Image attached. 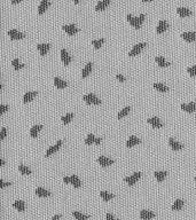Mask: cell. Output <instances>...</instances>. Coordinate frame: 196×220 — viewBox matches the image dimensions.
<instances>
[{
	"mask_svg": "<svg viewBox=\"0 0 196 220\" xmlns=\"http://www.w3.org/2000/svg\"><path fill=\"white\" fill-rule=\"evenodd\" d=\"M187 72L189 73L192 77H196V65H193V67H189L187 69Z\"/></svg>",
	"mask_w": 196,
	"mask_h": 220,
	"instance_id": "cell-40",
	"label": "cell"
},
{
	"mask_svg": "<svg viewBox=\"0 0 196 220\" xmlns=\"http://www.w3.org/2000/svg\"><path fill=\"white\" fill-rule=\"evenodd\" d=\"M105 43V39H98V40H92V45L94 46V48L95 49H99L101 46H102V44Z\"/></svg>",
	"mask_w": 196,
	"mask_h": 220,
	"instance_id": "cell-38",
	"label": "cell"
},
{
	"mask_svg": "<svg viewBox=\"0 0 196 220\" xmlns=\"http://www.w3.org/2000/svg\"><path fill=\"white\" fill-rule=\"evenodd\" d=\"M100 196H101V198H102L105 202H108L114 198V194H110V193H108V192H101V193H100Z\"/></svg>",
	"mask_w": 196,
	"mask_h": 220,
	"instance_id": "cell-33",
	"label": "cell"
},
{
	"mask_svg": "<svg viewBox=\"0 0 196 220\" xmlns=\"http://www.w3.org/2000/svg\"><path fill=\"white\" fill-rule=\"evenodd\" d=\"M54 85H55V87H56V88H59V90H63V88H65V87L68 86V83L64 82V80H62L61 78L55 77L54 78Z\"/></svg>",
	"mask_w": 196,
	"mask_h": 220,
	"instance_id": "cell-22",
	"label": "cell"
},
{
	"mask_svg": "<svg viewBox=\"0 0 196 220\" xmlns=\"http://www.w3.org/2000/svg\"><path fill=\"white\" fill-rule=\"evenodd\" d=\"M92 68H93V63L92 62H88L87 64L84 67V69H83V73H82V77L83 78H86L88 77V75L92 72Z\"/></svg>",
	"mask_w": 196,
	"mask_h": 220,
	"instance_id": "cell-25",
	"label": "cell"
},
{
	"mask_svg": "<svg viewBox=\"0 0 196 220\" xmlns=\"http://www.w3.org/2000/svg\"><path fill=\"white\" fill-rule=\"evenodd\" d=\"M130 110H131L130 107H125L124 109H122L119 112H118L117 118L118 119H122V118H124L125 116H127V115H129V112H130Z\"/></svg>",
	"mask_w": 196,
	"mask_h": 220,
	"instance_id": "cell-34",
	"label": "cell"
},
{
	"mask_svg": "<svg viewBox=\"0 0 196 220\" xmlns=\"http://www.w3.org/2000/svg\"><path fill=\"white\" fill-rule=\"evenodd\" d=\"M49 5H51L49 0H41V2H40L39 6H38V14L43 15L46 12V9H48Z\"/></svg>",
	"mask_w": 196,
	"mask_h": 220,
	"instance_id": "cell-11",
	"label": "cell"
},
{
	"mask_svg": "<svg viewBox=\"0 0 196 220\" xmlns=\"http://www.w3.org/2000/svg\"><path fill=\"white\" fill-rule=\"evenodd\" d=\"M141 178V173L140 172H135L134 174H132L131 177H126L124 178V181L127 182L129 183V186H133V185H135L137 181Z\"/></svg>",
	"mask_w": 196,
	"mask_h": 220,
	"instance_id": "cell-4",
	"label": "cell"
},
{
	"mask_svg": "<svg viewBox=\"0 0 196 220\" xmlns=\"http://www.w3.org/2000/svg\"><path fill=\"white\" fill-rule=\"evenodd\" d=\"M49 48H51L49 44H38L37 45V49L39 51L41 56H45L46 54L48 53V51H49Z\"/></svg>",
	"mask_w": 196,
	"mask_h": 220,
	"instance_id": "cell-16",
	"label": "cell"
},
{
	"mask_svg": "<svg viewBox=\"0 0 196 220\" xmlns=\"http://www.w3.org/2000/svg\"><path fill=\"white\" fill-rule=\"evenodd\" d=\"M61 218V214H56V216H54L52 218V220H59Z\"/></svg>",
	"mask_w": 196,
	"mask_h": 220,
	"instance_id": "cell-47",
	"label": "cell"
},
{
	"mask_svg": "<svg viewBox=\"0 0 196 220\" xmlns=\"http://www.w3.org/2000/svg\"><path fill=\"white\" fill-rule=\"evenodd\" d=\"M101 141H102V139H101V138H97V140H95V144H100Z\"/></svg>",
	"mask_w": 196,
	"mask_h": 220,
	"instance_id": "cell-48",
	"label": "cell"
},
{
	"mask_svg": "<svg viewBox=\"0 0 196 220\" xmlns=\"http://www.w3.org/2000/svg\"><path fill=\"white\" fill-rule=\"evenodd\" d=\"M21 1H22V0H12V4H13V5H16V4H19Z\"/></svg>",
	"mask_w": 196,
	"mask_h": 220,
	"instance_id": "cell-49",
	"label": "cell"
},
{
	"mask_svg": "<svg viewBox=\"0 0 196 220\" xmlns=\"http://www.w3.org/2000/svg\"><path fill=\"white\" fill-rule=\"evenodd\" d=\"M144 2H151V1H154V0H142Z\"/></svg>",
	"mask_w": 196,
	"mask_h": 220,
	"instance_id": "cell-51",
	"label": "cell"
},
{
	"mask_svg": "<svg viewBox=\"0 0 196 220\" xmlns=\"http://www.w3.org/2000/svg\"><path fill=\"white\" fill-rule=\"evenodd\" d=\"M7 110H9V106H7V104H0V115H4Z\"/></svg>",
	"mask_w": 196,
	"mask_h": 220,
	"instance_id": "cell-41",
	"label": "cell"
},
{
	"mask_svg": "<svg viewBox=\"0 0 196 220\" xmlns=\"http://www.w3.org/2000/svg\"><path fill=\"white\" fill-rule=\"evenodd\" d=\"M116 78H117V79L119 80V82H120V83H124V82H125V77L123 76V75H120V73L116 75Z\"/></svg>",
	"mask_w": 196,
	"mask_h": 220,
	"instance_id": "cell-44",
	"label": "cell"
},
{
	"mask_svg": "<svg viewBox=\"0 0 196 220\" xmlns=\"http://www.w3.org/2000/svg\"><path fill=\"white\" fill-rule=\"evenodd\" d=\"M156 214L154 213L153 211H148V210H142L140 212V218L142 220H150L153 218H155Z\"/></svg>",
	"mask_w": 196,
	"mask_h": 220,
	"instance_id": "cell-13",
	"label": "cell"
},
{
	"mask_svg": "<svg viewBox=\"0 0 196 220\" xmlns=\"http://www.w3.org/2000/svg\"><path fill=\"white\" fill-rule=\"evenodd\" d=\"M168 28H169L168 22H165V21H159V22H158V25H157V28H156V33L161 34V33L165 32Z\"/></svg>",
	"mask_w": 196,
	"mask_h": 220,
	"instance_id": "cell-19",
	"label": "cell"
},
{
	"mask_svg": "<svg viewBox=\"0 0 196 220\" xmlns=\"http://www.w3.org/2000/svg\"><path fill=\"white\" fill-rule=\"evenodd\" d=\"M63 182L64 183H70V177H64L63 178Z\"/></svg>",
	"mask_w": 196,
	"mask_h": 220,
	"instance_id": "cell-46",
	"label": "cell"
},
{
	"mask_svg": "<svg viewBox=\"0 0 196 220\" xmlns=\"http://www.w3.org/2000/svg\"><path fill=\"white\" fill-rule=\"evenodd\" d=\"M147 123L150 124L154 129H162V127H163V123H162L161 119H158L157 117H151L149 119H147Z\"/></svg>",
	"mask_w": 196,
	"mask_h": 220,
	"instance_id": "cell-8",
	"label": "cell"
},
{
	"mask_svg": "<svg viewBox=\"0 0 196 220\" xmlns=\"http://www.w3.org/2000/svg\"><path fill=\"white\" fill-rule=\"evenodd\" d=\"M43 129V125H34L32 126V129H30V135L31 138H37V135L39 134V132Z\"/></svg>",
	"mask_w": 196,
	"mask_h": 220,
	"instance_id": "cell-28",
	"label": "cell"
},
{
	"mask_svg": "<svg viewBox=\"0 0 196 220\" xmlns=\"http://www.w3.org/2000/svg\"><path fill=\"white\" fill-rule=\"evenodd\" d=\"M154 88L158 92H162V93H165V92L169 91V88H168V86H165L164 84H161V83H154Z\"/></svg>",
	"mask_w": 196,
	"mask_h": 220,
	"instance_id": "cell-29",
	"label": "cell"
},
{
	"mask_svg": "<svg viewBox=\"0 0 196 220\" xmlns=\"http://www.w3.org/2000/svg\"><path fill=\"white\" fill-rule=\"evenodd\" d=\"M105 219H107V220H119V219H116V218H115V217H114V216H112L111 213H107V214H105Z\"/></svg>",
	"mask_w": 196,
	"mask_h": 220,
	"instance_id": "cell-45",
	"label": "cell"
},
{
	"mask_svg": "<svg viewBox=\"0 0 196 220\" xmlns=\"http://www.w3.org/2000/svg\"><path fill=\"white\" fill-rule=\"evenodd\" d=\"M72 1H73L75 4H79V0H72Z\"/></svg>",
	"mask_w": 196,
	"mask_h": 220,
	"instance_id": "cell-52",
	"label": "cell"
},
{
	"mask_svg": "<svg viewBox=\"0 0 196 220\" xmlns=\"http://www.w3.org/2000/svg\"><path fill=\"white\" fill-rule=\"evenodd\" d=\"M183 207V200H177L174 203H173V205H172V210L173 211H180Z\"/></svg>",
	"mask_w": 196,
	"mask_h": 220,
	"instance_id": "cell-31",
	"label": "cell"
},
{
	"mask_svg": "<svg viewBox=\"0 0 196 220\" xmlns=\"http://www.w3.org/2000/svg\"><path fill=\"white\" fill-rule=\"evenodd\" d=\"M155 61H156V63L158 64V67H161V68H165V67H169L170 65V63L163 56H156Z\"/></svg>",
	"mask_w": 196,
	"mask_h": 220,
	"instance_id": "cell-26",
	"label": "cell"
},
{
	"mask_svg": "<svg viewBox=\"0 0 196 220\" xmlns=\"http://www.w3.org/2000/svg\"><path fill=\"white\" fill-rule=\"evenodd\" d=\"M144 19H146V15H144V14H141L139 17H133L131 14H127V15H126V19H127V22H129V23H130L131 25L133 26L134 29H137V30H139V29L141 28Z\"/></svg>",
	"mask_w": 196,
	"mask_h": 220,
	"instance_id": "cell-1",
	"label": "cell"
},
{
	"mask_svg": "<svg viewBox=\"0 0 196 220\" xmlns=\"http://www.w3.org/2000/svg\"><path fill=\"white\" fill-rule=\"evenodd\" d=\"M169 144H170L171 149H172V150H174V151H177V150H181V149L183 148V143L176 141L173 138H170V139H169Z\"/></svg>",
	"mask_w": 196,
	"mask_h": 220,
	"instance_id": "cell-12",
	"label": "cell"
},
{
	"mask_svg": "<svg viewBox=\"0 0 196 220\" xmlns=\"http://www.w3.org/2000/svg\"><path fill=\"white\" fill-rule=\"evenodd\" d=\"M62 29H63V31H64L68 36H73V34H76V33L78 32V28H76V25H73V24L63 25L62 26Z\"/></svg>",
	"mask_w": 196,
	"mask_h": 220,
	"instance_id": "cell-7",
	"label": "cell"
},
{
	"mask_svg": "<svg viewBox=\"0 0 196 220\" xmlns=\"http://www.w3.org/2000/svg\"><path fill=\"white\" fill-rule=\"evenodd\" d=\"M61 119H62V122L64 124H69L72 119H73V114H72V112H69V114H67L65 116L62 117Z\"/></svg>",
	"mask_w": 196,
	"mask_h": 220,
	"instance_id": "cell-37",
	"label": "cell"
},
{
	"mask_svg": "<svg viewBox=\"0 0 196 220\" xmlns=\"http://www.w3.org/2000/svg\"><path fill=\"white\" fill-rule=\"evenodd\" d=\"M12 65H13L14 70H16V71H19L20 69L24 68V64H21L19 58H14L13 61H12Z\"/></svg>",
	"mask_w": 196,
	"mask_h": 220,
	"instance_id": "cell-35",
	"label": "cell"
},
{
	"mask_svg": "<svg viewBox=\"0 0 196 220\" xmlns=\"http://www.w3.org/2000/svg\"><path fill=\"white\" fill-rule=\"evenodd\" d=\"M61 146H62V140H59V141L55 143V144H54L53 147H51V148H49L48 150H47V151H46V155L45 156H46V157H49L51 155H53V154H54L55 151H58V150H59Z\"/></svg>",
	"mask_w": 196,
	"mask_h": 220,
	"instance_id": "cell-17",
	"label": "cell"
},
{
	"mask_svg": "<svg viewBox=\"0 0 196 220\" xmlns=\"http://www.w3.org/2000/svg\"><path fill=\"white\" fill-rule=\"evenodd\" d=\"M19 171L21 172V174H24V175H29L31 174V170L25 166V165H19Z\"/></svg>",
	"mask_w": 196,
	"mask_h": 220,
	"instance_id": "cell-36",
	"label": "cell"
},
{
	"mask_svg": "<svg viewBox=\"0 0 196 220\" xmlns=\"http://www.w3.org/2000/svg\"><path fill=\"white\" fill-rule=\"evenodd\" d=\"M155 178H156V180L158 182H162L166 178V175H168V172L166 171H155Z\"/></svg>",
	"mask_w": 196,
	"mask_h": 220,
	"instance_id": "cell-24",
	"label": "cell"
},
{
	"mask_svg": "<svg viewBox=\"0 0 196 220\" xmlns=\"http://www.w3.org/2000/svg\"><path fill=\"white\" fill-rule=\"evenodd\" d=\"M177 13L178 15L180 16V17H188L192 15V10L190 9H187V8H185V7H179V8H177Z\"/></svg>",
	"mask_w": 196,
	"mask_h": 220,
	"instance_id": "cell-18",
	"label": "cell"
},
{
	"mask_svg": "<svg viewBox=\"0 0 196 220\" xmlns=\"http://www.w3.org/2000/svg\"><path fill=\"white\" fill-rule=\"evenodd\" d=\"M194 180H195V181H196V175H195V178H194Z\"/></svg>",
	"mask_w": 196,
	"mask_h": 220,
	"instance_id": "cell-53",
	"label": "cell"
},
{
	"mask_svg": "<svg viewBox=\"0 0 196 220\" xmlns=\"http://www.w3.org/2000/svg\"><path fill=\"white\" fill-rule=\"evenodd\" d=\"M95 140H97V138L93 135L92 133H90L87 138L85 139V144H92V143H95Z\"/></svg>",
	"mask_w": 196,
	"mask_h": 220,
	"instance_id": "cell-39",
	"label": "cell"
},
{
	"mask_svg": "<svg viewBox=\"0 0 196 220\" xmlns=\"http://www.w3.org/2000/svg\"><path fill=\"white\" fill-rule=\"evenodd\" d=\"M72 216L76 218V220H87L88 218H90L88 216L80 213V212H78V211H72Z\"/></svg>",
	"mask_w": 196,
	"mask_h": 220,
	"instance_id": "cell-32",
	"label": "cell"
},
{
	"mask_svg": "<svg viewBox=\"0 0 196 220\" xmlns=\"http://www.w3.org/2000/svg\"><path fill=\"white\" fill-rule=\"evenodd\" d=\"M61 60H62V62H63V64L65 67H68V65L71 63V56L68 54L67 49H64V48L61 49Z\"/></svg>",
	"mask_w": 196,
	"mask_h": 220,
	"instance_id": "cell-6",
	"label": "cell"
},
{
	"mask_svg": "<svg viewBox=\"0 0 196 220\" xmlns=\"http://www.w3.org/2000/svg\"><path fill=\"white\" fill-rule=\"evenodd\" d=\"M181 37L187 43H193V41H196V32H183L181 33Z\"/></svg>",
	"mask_w": 196,
	"mask_h": 220,
	"instance_id": "cell-10",
	"label": "cell"
},
{
	"mask_svg": "<svg viewBox=\"0 0 196 220\" xmlns=\"http://www.w3.org/2000/svg\"><path fill=\"white\" fill-rule=\"evenodd\" d=\"M10 185H12V182H6V181H4L2 179H0V188H1V189L5 187H8V186H10Z\"/></svg>",
	"mask_w": 196,
	"mask_h": 220,
	"instance_id": "cell-43",
	"label": "cell"
},
{
	"mask_svg": "<svg viewBox=\"0 0 196 220\" xmlns=\"http://www.w3.org/2000/svg\"><path fill=\"white\" fill-rule=\"evenodd\" d=\"M181 109L183 110V111H186V112H189V114H192V112H194L196 110V103H194V102H189V103H183L181 104Z\"/></svg>",
	"mask_w": 196,
	"mask_h": 220,
	"instance_id": "cell-14",
	"label": "cell"
},
{
	"mask_svg": "<svg viewBox=\"0 0 196 220\" xmlns=\"http://www.w3.org/2000/svg\"><path fill=\"white\" fill-rule=\"evenodd\" d=\"M140 142H141V140H140L139 138L132 135L129 138V140H127V142H126V147H127V148H131V147H134V146L139 144Z\"/></svg>",
	"mask_w": 196,
	"mask_h": 220,
	"instance_id": "cell-21",
	"label": "cell"
},
{
	"mask_svg": "<svg viewBox=\"0 0 196 220\" xmlns=\"http://www.w3.org/2000/svg\"><path fill=\"white\" fill-rule=\"evenodd\" d=\"M13 207L19 210L20 212H24V209H25V205H24V202L23 201H16L13 203Z\"/></svg>",
	"mask_w": 196,
	"mask_h": 220,
	"instance_id": "cell-30",
	"label": "cell"
},
{
	"mask_svg": "<svg viewBox=\"0 0 196 220\" xmlns=\"http://www.w3.org/2000/svg\"><path fill=\"white\" fill-rule=\"evenodd\" d=\"M70 183H71V185L75 188H80V187H82V181L79 180L78 177H77V175H75V174L70 177Z\"/></svg>",
	"mask_w": 196,
	"mask_h": 220,
	"instance_id": "cell-27",
	"label": "cell"
},
{
	"mask_svg": "<svg viewBox=\"0 0 196 220\" xmlns=\"http://www.w3.org/2000/svg\"><path fill=\"white\" fill-rule=\"evenodd\" d=\"M5 165V161L2 158H0V166H4Z\"/></svg>",
	"mask_w": 196,
	"mask_h": 220,
	"instance_id": "cell-50",
	"label": "cell"
},
{
	"mask_svg": "<svg viewBox=\"0 0 196 220\" xmlns=\"http://www.w3.org/2000/svg\"><path fill=\"white\" fill-rule=\"evenodd\" d=\"M111 0H101V1H99L98 5L95 6V10L97 12H101V10H105L107 7L110 5Z\"/></svg>",
	"mask_w": 196,
	"mask_h": 220,
	"instance_id": "cell-15",
	"label": "cell"
},
{
	"mask_svg": "<svg viewBox=\"0 0 196 220\" xmlns=\"http://www.w3.org/2000/svg\"><path fill=\"white\" fill-rule=\"evenodd\" d=\"M98 162L102 168H107V166H110V165L114 164V161L108 158V157H105V156H100L98 158Z\"/></svg>",
	"mask_w": 196,
	"mask_h": 220,
	"instance_id": "cell-9",
	"label": "cell"
},
{
	"mask_svg": "<svg viewBox=\"0 0 196 220\" xmlns=\"http://www.w3.org/2000/svg\"><path fill=\"white\" fill-rule=\"evenodd\" d=\"M8 36H9V38L12 39V40H20V39H23L25 38V34L24 33L20 32V31H17V30H9L8 31Z\"/></svg>",
	"mask_w": 196,
	"mask_h": 220,
	"instance_id": "cell-5",
	"label": "cell"
},
{
	"mask_svg": "<svg viewBox=\"0 0 196 220\" xmlns=\"http://www.w3.org/2000/svg\"><path fill=\"white\" fill-rule=\"evenodd\" d=\"M38 92H26L23 97V102L24 103H28V102H31L34 97H37Z\"/></svg>",
	"mask_w": 196,
	"mask_h": 220,
	"instance_id": "cell-23",
	"label": "cell"
},
{
	"mask_svg": "<svg viewBox=\"0 0 196 220\" xmlns=\"http://www.w3.org/2000/svg\"><path fill=\"white\" fill-rule=\"evenodd\" d=\"M146 46H147V44H146V43H139V44H137V45L134 46V47L131 49L130 52H129V56H130V58L137 56L138 54H140V53L142 52V49H144Z\"/></svg>",
	"mask_w": 196,
	"mask_h": 220,
	"instance_id": "cell-2",
	"label": "cell"
},
{
	"mask_svg": "<svg viewBox=\"0 0 196 220\" xmlns=\"http://www.w3.org/2000/svg\"><path fill=\"white\" fill-rule=\"evenodd\" d=\"M6 135H7V129L2 127L1 131H0V141H2V140L6 138Z\"/></svg>",
	"mask_w": 196,
	"mask_h": 220,
	"instance_id": "cell-42",
	"label": "cell"
},
{
	"mask_svg": "<svg viewBox=\"0 0 196 220\" xmlns=\"http://www.w3.org/2000/svg\"><path fill=\"white\" fill-rule=\"evenodd\" d=\"M34 193H36V195L38 197H48V196H51V193L43 187H37L36 190H34Z\"/></svg>",
	"mask_w": 196,
	"mask_h": 220,
	"instance_id": "cell-20",
	"label": "cell"
},
{
	"mask_svg": "<svg viewBox=\"0 0 196 220\" xmlns=\"http://www.w3.org/2000/svg\"><path fill=\"white\" fill-rule=\"evenodd\" d=\"M83 100H84L87 104H101V100H100L97 95L92 94V93L84 95V97H83Z\"/></svg>",
	"mask_w": 196,
	"mask_h": 220,
	"instance_id": "cell-3",
	"label": "cell"
}]
</instances>
